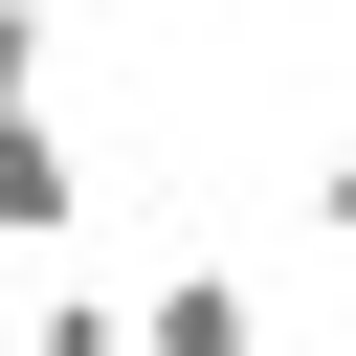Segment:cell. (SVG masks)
Wrapping results in <instances>:
<instances>
[{
  "label": "cell",
  "instance_id": "6da1fadb",
  "mask_svg": "<svg viewBox=\"0 0 356 356\" xmlns=\"http://www.w3.org/2000/svg\"><path fill=\"white\" fill-rule=\"evenodd\" d=\"M134 356H267V312H245V267H178V289L134 312Z\"/></svg>",
  "mask_w": 356,
  "mask_h": 356
},
{
  "label": "cell",
  "instance_id": "7a4b0ae2",
  "mask_svg": "<svg viewBox=\"0 0 356 356\" xmlns=\"http://www.w3.org/2000/svg\"><path fill=\"white\" fill-rule=\"evenodd\" d=\"M67 200H89V178H67V134H44V111H0V245H44Z\"/></svg>",
  "mask_w": 356,
  "mask_h": 356
},
{
  "label": "cell",
  "instance_id": "3957f363",
  "mask_svg": "<svg viewBox=\"0 0 356 356\" xmlns=\"http://www.w3.org/2000/svg\"><path fill=\"white\" fill-rule=\"evenodd\" d=\"M44 67H67V22H44V0H0V111H44Z\"/></svg>",
  "mask_w": 356,
  "mask_h": 356
},
{
  "label": "cell",
  "instance_id": "277c9868",
  "mask_svg": "<svg viewBox=\"0 0 356 356\" xmlns=\"http://www.w3.org/2000/svg\"><path fill=\"white\" fill-rule=\"evenodd\" d=\"M22 356H134V312H89V289H44V312H22Z\"/></svg>",
  "mask_w": 356,
  "mask_h": 356
},
{
  "label": "cell",
  "instance_id": "5b68a950",
  "mask_svg": "<svg viewBox=\"0 0 356 356\" xmlns=\"http://www.w3.org/2000/svg\"><path fill=\"white\" fill-rule=\"evenodd\" d=\"M312 222H334V245H356V134H334V156H312Z\"/></svg>",
  "mask_w": 356,
  "mask_h": 356
}]
</instances>
